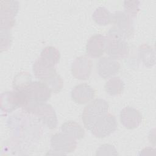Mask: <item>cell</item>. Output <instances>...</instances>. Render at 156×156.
<instances>
[{
    "mask_svg": "<svg viewBox=\"0 0 156 156\" xmlns=\"http://www.w3.org/2000/svg\"><path fill=\"white\" fill-rule=\"evenodd\" d=\"M93 67L91 60L87 56H80L75 58L71 65V72L73 76L78 79H88Z\"/></svg>",
    "mask_w": 156,
    "mask_h": 156,
    "instance_id": "9",
    "label": "cell"
},
{
    "mask_svg": "<svg viewBox=\"0 0 156 156\" xmlns=\"http://www.w3.org/2000/svg\"><path fill=\"white\" fill-rule=\"evenodd\" d=\"M92 17L97 24L105 26L112 22V15L106 8L99 7L93 12Z\"/></svg>",
    "mask_w": 156,
    "mask_h": 156,
    "instance_id": "19",
    "label": "cell"
},
{
    "mask_svg": "<svg viewBox=\"0 0 156 156\" xmlns=\"http://www.w3.org/2000/svg\"><path fill=\"white\" fill-rule=\"evenodd\" d=\"M28 113L37 116L40 119L49 129L56 127L57 124V116L53 107L45 102H35L29 101L24 108Z\"/></svg>",
    "mask_w": 156,
    "mask_h": 156,
    "instance_id": "2",
    "label": "cell"
},
{
    "mask_svg": "<svg viewBox=\"0 0 156 156\" xmlns=\"http://www.w3.org/2000/svg\"><path fill=\"white\" fill-rule=\"evenodd\" d=\"M61 130L62 132L77 140L83 138L85 135L83 129L74 121H68L63 123L61 126Z\"/></svg>",
    "mask_w": 156,
    "mask_h": 156,
    "instance_id": "16",
    "label": "cell"
},
{
    "mask_svg": "<svg viewBox=\"0 0 156 156\" xmlns=\"http://www.w3.org/2000/svg\"><path fill=\"white\" fill-rule=\"evenodd\" d=\"M12 37L10 30L1 29V51L7 49L11 44Z\"/></svg>",
    "mask_w": 156,
    "mask_h": 156,
    "instance_id": "22",
    "label": "cell"
},
{
    "mask_svg": "<svg viewBox=\"0 0 156 156\" xmlns=\"http://www.w3.org/2000/svg\"><path fill=\"white\" fill-rule=\"evenodd\" d=\"M105 51L110 57L121 59L128 55L129 47L125 38L109 30L106 37Z\"/></svg>",
    "mask_w": 156,
    "mask_h": 156,
    "instance_id": "3",
    "label": "cell"
},
{
    "mask_svg": "<svg viewBox=\"0 0 156 156\" xmlns=\"http://www.w3.org/2000/svg\"><path fill=\"white\" fill-rule=\"evenodd\" d=\"M121 124L128 129H133L139 126L142 121V115L136 109L132 107H124L120 113Z\"/></svg>",
    "mask_w": 156,
    "mask_h": 156,
    "instance_id": "10",
    "label": "cell"
},
{
    "mask_svg": "<svg viewBox=\"0 0 156 156\" xmlns=\"http://www.w3.org/2000/svg\"><path fill=\"white\" fill-rule=\"evenodd\" d=\"M140 1H126L124 2L125 13L130 18L135 17L139 12Z\"/></svg>",
    "mask_w": 156,
    "mask_h": 156,
    "instance_id": "21",
    "label": "cell"
},
{
    "mask_svg": "<svg viewBox=\"0 0 156 156\" xmlns=\"http://www.w3.org/2000/svg\"><path fill=\"white\" fill-rule=\"evenodd\" d=\"M124 88V82L118 77H113L109 79L105 85V90L110 96H116L121 94Z\"/></svg>",
    "mask_w": 156,
    "mask_h": 156,
    "instance_id": "17",
    "label": "cell"
},
{
    "mask_svg": "<svg viewBox=\"0 0 156 156\" xmlns=\"http://www.w3.org/2000/svg\"><path fill=\"white\" fill-rule=\"evenodd\" d=\"M115 148L109 144H104L101 146L97 150L96 155H117Z\"/></svg>",
    "mask_w": 156,
    "mask_h": 156,
    "instance_id": "23",
    "label": "cell"
},
{
    "mask_svg": "<svg viewBox=\"0 0 156 156\" xmlns=\"http://www.w3.org/2000/svg\"><path fill=\"white\" fill-rule=\"evenodd\" d=\"M119 69V63L116 59L110 57L101 58L97 63L98 73L104 79H107L115 75L118 73Z\"/></svg>",
    "mask_w": 156,
    "mask_h": 156,
    "instance_id": "11",
    "label": "cell"
},
{
    "mask_svg": "<svg viewBox=\"0 0 156 156\" xmlns=\"http://www.w3.org/2000/svg\"><path fill=\"white\" fill-rule=\"evenodd\" d=\"M33 72L35 76L43 83L57 74L54 66L45 63L40 58L37 59L33 65Z\"/></svg>",
    "mask_w": 156,
    "mask_h": 156,
    "instance_id": "14",
    "label": "cell"
},
{
    "mask_svg": "<svg viewBox=\"0 0 156 156\" xmlns=\"http://www.w3.org/2000/svg\"><path fill=\"white\" fill-rule=\"evenodd\" d=\"M106 37L102 34H95L88 40L86 45V52L91 57H101L105 51Z\"/></svg>",
    "mask_w": 156,
    "mask_h": 156,
    "instance_id": "12",
    "label": "cell"
},
{
    "mask_svg": "<svg viewBox=\"0 0 156 156\" xmlns=\"http://www.w3.org/2000/svg\"><path fill=\"white\" fill-rule=\"evenodd\" d=\"M71 95L75 102L83 104L93 100L95 96V91L87 83H81L74 87Z\"/></svg>",
    "mask_w": 156,
    "mask_h": 156,
    "instance_id": "13",
    "label": "cell"
},
{
    "mask_svg": "<svg viewBox=\"0 0 156 156\" xmlns=\"http://www.w3.org/2000/svg\"><path fill=\"white\" fill-rule=\"evenodd\" d=\"M108 107V102L102 99H96L86 105L82 115L85 128L91 130L95 124L107 113Z\"/></svg>",
    "mask_w": 156,
    "mask_h": 156,
    "instance_id": "1",
    "label": "cell"
},
{
    "mask_svg": "<svg viewBox=\"0 0 156 156\" xmlns=\"http://www.w3.org/2000/svg\"><path fill=\"white\" fill-rule=\"evenodd\" d=\"M112 22L113 26L110 31L126 38L133 33V25L131 18L122 11H117L112 15Z\"/></svg>",
    "mask_w": 156,
    "mask_h": 156,
    "instance_id": "4",
    "label": "cell"
},
{
    "mask_svg": "<svg viewBox=\"0 0 156 156\" xmlns=\"http://www.w3.org/2000/svg\"><path fill=\"white\" fill-rule=\"evenodd\" d=\"M31 75L27 72L18 73L14 77L13 88L15 91H24L32 82Z\"/></svg>",
    "mask_w": 156,
    "mask_h": 156,
    "instance_id": "18",
    "label": "cell"
},
{
    "mask_svg": "<svg viewBox=\"0 0 156 156\" xmlns=\"http://www.w3.org/2000/svg\"><path fill=\"white\" fill-rule=\"evenodd\" d=\"M24 91L29 101L35 102H46L52 93L48 87L41 81L32 82Z\"/></svg>",
    "mask_w": 156,
    "mask_h": 156,
    "instance_id": "8",
    "label": "cell"
},
{
    "mask_svg": "<svg viewBox=\"0 0 156 156\" xmlns=\"http://www.w3.org/2000/svg\"><path fill=\"white\" fill-rule=\"evenodd\" d=\"M39 58L49 66H54L59 62L60 54L56 48L49 46L45 47L42 50Z\"/></svg>",
    "mask_w": 156,
    "mask_h": 156,
    "instance_id": "15",
    "label": "cell"
},
{
    "mask_svg": "<svg viewBox=\"0 0 156 156\" xmlns=\"http://www.w3.org/2000/svg\"><path fill=\"white\" fill-rule=\"evenodd\" d=\"M139 51L141 59L146 66L149 67L154 65V62H152V60L155 61V57H152V56L155 57L154 52H152V49L151 47L147 44H143L140 46Z\"/></svg>",
    "mask_w": 156,
    "mask_h": 156,
    "instance_id": "20",
    "label": "cell"
},
{
    "mask_svg": "<svg viewBox=\"0 0 156 156\" xmlns=\"http://www.w3.org/2000/svg\"><path fill=\"white\" fill-rule=\"evenodd\" d=\"M50 144L53 151L63 154L73 152L77 146L76 139L63 132L52 135Z\"/></svg>",
    "mask_w": 156,
    "mask_h": 156,
    "instance_id": "6",
    "label": "cell"
},
{
    "mask_svg": "<svg viewBox=\"0 0 156 156\" xmlns=\"http://www.w3.org/2000/svg\"><path fill=\"white\" fill-rule=\"evenodd\" d=\"M0 27L10 30L15 24L14 17L19 9V4L16 1H1L0 2Z\"/></svg>",
    "mask_w": 156,
    "mask_h": 156,
    "instance_id": "5",
    "label": "cell"
},
{
    "mask_svg": "<svg viewBox=\"0 0 156 156\" xmlns=\"http://www.w3.org/2000/svg\"><path fill=\"white\" fill-rule=\"evenodd\" d=\"M117 126L115 116L107 113L95 124L91 132L98 138H104L113 133L116 130Z\"/></svg>",
    "mask_w": 156,
    "mask_h": 156,
    "instance_id": "7",
    "label": "cell"
}]
</instances>
